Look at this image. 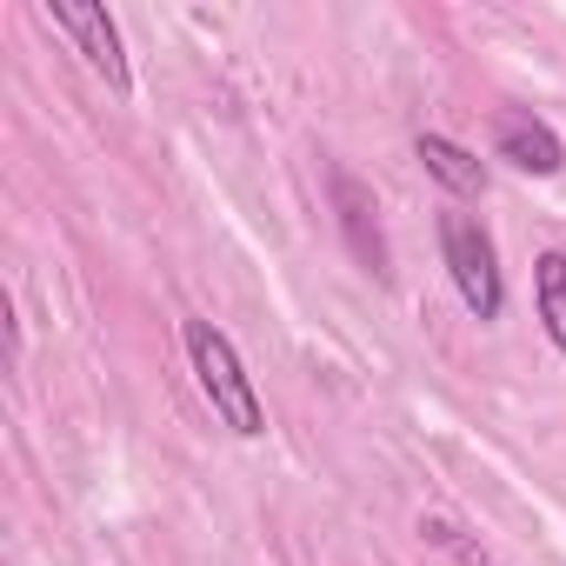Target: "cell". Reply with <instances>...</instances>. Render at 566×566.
<instances>
[{"label": "cell", "mask_w": 566, "mask_h": 566, "mask_svg": "<svg viewBox=\"0 0 566 566\" xmlns=\"http://www.w3.org/2000/svg\"><path fill=\"white\" fill-rule=\"evenodd\" d=\"M493 147H500V160H506V167H520V174H533V180H546V174H559V167H566L559 134H553L546 120H533L526 107H506V114H500Z\"/></svg>", "instance_id": "cell-5"}, {"label": "cell", "mask_w": 566, "mask_h": 566, "mask_svg": "<svg viewBox=\"0 0 566 566\" xmlns=\"http://www.w3.org/2000/svg\"><path fill=\"white\" fill-rule=\"evenodd\" d=\"M48 21L81 48V61L114 87V94H134V67H127V48H120V28L107 8H94V0H48Z\"/></svg>", "instance_id": "cell-3"}, {"label": "cell", "mask_w": 566, "mask_h": 566, "mask_svg": "<svg viewBox=\"0 0 566 566\" xmlns=\"http://www.w3.org/2000/svg\"><path fill=\"white\" fill-rule=\"evenodd\" d=\"M413 154H420V167H427L447 193H460V200L486 193V167H480L460 140H447V134H420V140H413Z\"/></svg>", "instance_id": "cell-6"}, {"label": "cell", "mask_w": 566, "mask_h": 566, "mask_svg": "<svg viewBox=\"0 0 566 566\" xmlns=\"http://www.w3.org/2000/svg\"><path fill=\"white\" fill-rule=\"evenodd\" d=\"M180 340H187L193 380H200V394L213 400V413H220L240 440H260V433H266V407H260V394H253V380H247V367H240L233 340H227L213 321H187V327H180Z\"/></svg>", "instance_id": "cell-1"}, {"label": "cell", "mask_w": 566, "mask_h": 566, "mask_svg": "<svg viewBox=\"0 0 566 566\" xmlns=\"http://www.w3.org/2000/svg\"><path fill=\"white\" fill-rule=\"evenodd\" d=\"M533 307H539L546 340L566 354V253H559V247H546V253L533 260Z\"/></svg>", "instance_id": "cell-7"}, {"label": "cell", "mask_w": 566, "mask_h": 566, "mask_svg": "<svg viewBox=\"0 0 566 566\" xmlns=\"http://www.w3.org/2000/svg\"><path fill=\"white\" fill-rule=\"evenodd\" d=\"M440 253H447V273L467 301L473 321H500L506 307V280H500V253H493V233L473 220V213H440Z\"/></svg>", "instance_id": "cell-2"}, {"label": "cell", "mask_w": 566, "mask_h": 566, "mask_svg": "<svg viewBox=\"0 0 566 566\" xmlns=\"http://www.w3.org/2000/svg\"><path fill=\"white\" fill-rule=\"evenodd\" d=\"M334 213H340V233H347V247H354V260L374 273V280H387V240H380V207H374V193L360 187V174H347V167H334Z\"/></svg>", "instance_id": "cell-4"}, {"label": "cell", "mask_w": 566, "mask_h": 566, "mask_svg": "<svg viewBox=\"0 0 566 566\" xmlns=\"http://www.w3.org/2000/svg\"><path fill=\"white\" fill-rule=\"evenodd\" d=\"M420 533H427L433 546H447V553H453L460 566H493V559H486V553H480V546H473V539H467L460 526H453V520H420Z\"/></svg>", "instance_id": "cell-8"}]
</instances>
